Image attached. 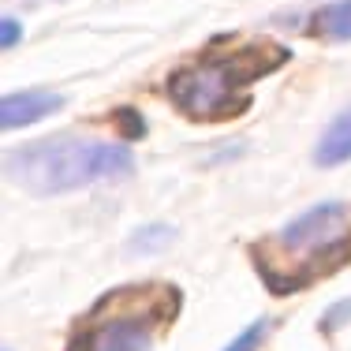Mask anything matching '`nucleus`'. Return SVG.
<instances>
[{"label": "nucleus", "instance_id": "423d86ee", "mask_svg": "<svg viewBox=\"0 0 351 351\" xmlns=\"http://www.w3.org/2000/svg\"><path fill=\"white\" fill-rule=\"evenodd\" d=\"M317 165H325V169H332V165H344L351 157V108L337 116V120L325 128L322 142H317Z\"/></svg>", "mask_w": 351, "mask_h": 351}, {"label": "nucleus", "instance_id": "1a4fd4ad", "mask_svg": "<svg viewBox=\"0 0 351 351\" xmlns=\"http://www.w3.org/2000/svg\"><path fill=\"white\" fill-rule=\"evenodd\" d=\"M19 34H23V30H19V23H15V19L0 23V41H4V49H12L15 41H19Z\"/></svg>", "mask_w": 351, "mask_h": 351}, {"label": "nucleus", "instance_id": "20e7f679", "mask_svg": "<svg viewBox=\"0 0 351 351\" xmlns=\"http://www.w3.org/2000/svg\"><path fill=\"white\" fill-rule=\"evenodd\" d=\"M135 157L120 142H94V138H45L23 146L8 157V176L34 195H60L79 191L90 183L120 180L131 172Z\"/></svg>", "mask_w": 351, "mask_h": 351}, {"label": "nucleus", "instance_id": "0eeeda50", "mask_svg": "<svg viewBox=\"0 0 351 351\" xmlns=\"http://www.w3.org/2000/svg\"><path fill=\"white\" fill-rule=\"evenodd\" d=\"M314 34L332 38V41H348L351 38V0L329 4L314 15Z\"/></svg>", "mask_w": 351, "mask_h": 351}, {"label": "nucleus", "instance_id": "f257e3e1", "mask_svg": "<svg viewBox=\"0 0 351 351\" xmlns=\"http://www.w3.org/2000/svg\"><path fill=\"white\" fill-rule=\"evenodd\" d=\"M273 295L306 291L351 262V202H322L250 247Z\"/></svg>", "mask_w": 351, "mask_h": 351}, {"label": "nucleus", "instance_id": "7ed1b4c3", "mask_svg": "<svg viewBox=\"0 0 351 351\" xmlns=\"http://www.w3.org/2000/svg\"><path fill=\"white\" fill-rule=\"evenodd\" d=\"M180 288L128 284L101 295L71 332L68 351H149L180 314Z\"/></svg>", "mask_w": 351, "mask_h": 351}, {"label": "nucleus", "instance_id": "f03ea898", "mask_svg": "<svg viewBox=\"0 0 351 351\" xmlns=\"http://www.w3.org/2000/svg\"><path fill=\"white\" fill-rule=\"evenodd\" d=\"M288 60V49L273 41H250V45L213 49L202 60L172 71L169 97L191 120H232L250 105L247 90L269 71H277Z\"/></svg>", "mask_w": 351, "mask_h": 351}, {"label": "nucleus", "instance_id": "39448f33", "mask_svg": "<svg viewBox=\"0 0 351 351\" xmlns=\"http://www.w3.org/2000/svg\"><path fill=\"white\" fill-rule=\"evenodd\" d=\"M64 105L60 94H45V90H27V94H8L4 105H0V123L8 131L27 128V123H38L45 116H53L56 108Z\"/></svg>", "mask_w": 351, "mask_h": 351}, {"label": "nucleus", "instance_id": "6e6552de", "mask_svg": "<svg viewBox=\"0 0 351 351\" xmlns=\"http://www.w3.org/2000/svg\"><path fill=\"white\" fill-rule=\"evenodd\" d=\"M265 332H269V322H265V317H262V322L247 325V329L239 332V337L232 340V344L224 348V351H258V344H262V340H265Z\"/></svg>", "mask_w": 351, "mask_h": 351}]
</instances>
